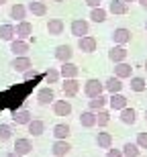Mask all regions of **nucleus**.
I'll list each match as a JSON object with an SVG mask.
<instances>
[{"mask_svg":"<svg viewBox=\"0 0 147 157\" xmlns=\"http://www.w3.org/2000/svg\"><path fill=\"white\" fill-rule=\"evenodd\" d=\"M29 12H33L35 17H45L47 14V6H45V2H41V0H35V2H29Z\"/></svg>","mask_w":147,"mask_h":157,"instance_id":"obj_26","label":"nucleus"},{"mask_svg":"<svg viewBox=\"0 0 147 157\" xmlns=\"http://www.w3.org/2000/svg\"><path fill=\"white\" fill-rule=\"evenodd\" d=\"M27 127H29V133L33 135V137H39V135L45 133V122L43 121H31Z\"/></svg>","mask_w":147,"mask_h":157,"instance_id":"obj_30","label":"nucleus"},{"mask_svg":"<svg viewBox=\"0 0 147 157\" xmlns=\"http://www.w3.org/2000/svg\"><path fill=\"white\" fill-rule=\"evenodd\" d=\"M104 88H106V92H110V94H118L121 90H123V82H121V78L112 76V78H108V80L104 82Z\"/></svg>","mask_w":147,"mask_h":157,"instance_id":"obj_19","label":"nucleus"},{"mask_svg":"<svg viewBox=\"0 0 147 157\" xmlns=\"http://www.w3.org/2000/svg\"><path fill=\"white\" fill-rule=\"evenodd\" d=\"M84 2H86L90 8H96V6H100V2H102V0H84Z\"/></svg>","mask_w":147,"mask_h":157,"instance_id":"obj_40","label":"nucleus"},{"mask_svg":"<svg viewBox=\"0 0 147 157\" xmlns=\"http://www.w3.org/2000/svg\"><path fill=\"white\" fill-rule=\"evenodd\" d=\"M59 78H61V71L55 70V67H49L45 71V82L47 84H55V82H59Z\"/></svg>","mask_w":147,"mask_h":157,"instance_id":"obj_34","label":"nucleus"},{"mask_svg":"<svg viewBox=\"0 0 147 157\" xmlns=\"http://www.w3.org/2000/svg\"><path fill=\"white\" fill-rule=\"evenodd\" d=\"M61 90H64V94L68 96V98H74V96L80 92V82H78V78H70V80H65L64 86H61Z\"/></svg>","mask_w":147,"mask_h":157,"instance_id":"obj_7","label":"nucleus"},{"mask_svg":"<svg viewBox=\"0 0 147 157\" xmlns=\"http://www.w3.org/2000/svg\"><path fill=\"white\" fill-rule=\"evenodd\" d=\"M59 71H61V78H64V80H70V78H78L80 76V67H78L76 63H72V61L61 63Z\"/></svg>","mask_w":147,"mask_h":157,"instance_id":"obj_8","label":"nucleus"},{"mask_svg":"<svg viewBox=\"0 0 147 157\" xmlns=\"http://www.w3.org/2000/svg\"><path fill=\"white\" fill-rule=\"evenodd\" d=\"M145 88H147V82L143 80V78H139V76L131 78V90H133V92H143Z\"/></svg>","mask_w":147,"mask_h":157,"instance_id":"obj_33","label":"nucleus"},{"mask_svg":"<svg viewBox=\"0 0 147 157\" xmlns=\"http://www.w3.org/2000/svg\"><path fill=\"white\" fill-rule=\"evenodd\" d=\"M55 2H64V0H55Z\"/></svg>","mask_w":147,"mask_h":157,"instance_id":"obj_46","label":"nucleus"},{"mask_svg":"<svg viewBox=\"0 0 147 157\" xmlns=\"http://www.w3.org/2000/svg\"><path fill=\"white\" fill-rule=\"evenodd\" d=\"M145 121H147V110H145Z\"/></svg>","mask_w":147,"mask_h":157,"instance_id":"obj_45","label":"nucleus"},{"mask_svg":"<svg viewBox=\"0 0 147 157\" xmlns=\"http://www.w3.org/2000/svg\"><path fill=\"white\" fill-rule=\"evenodd\" d=\"M145 70H147V61H145Z\"/></svg>","mask_w":147,"mask_h":157,"instance_id":"obj_47","label":"nucleus"},{"mask_svg":"<svg viewBox=\"0 0 147 157\" xmlns=\"http://www.w3.org/2000/svg\"><path fill=\"white\" fill-rule=\"evenodd\" d=\"M108 12H112V14H127L129 12V4L123 2V0H112L108 4Z\"/></svg>","mask_w":147,"mask_h":157,"instance_id":"obj_24","label":"nucleus"},{"mask_svg":"<svg viewBox=\"0 0 147 157\" xmlns=\"http://www.w3.org/2000/svg\"><path fill=\"white\" fill-rule=\"evenodd\" d=\"M4 157H21V155H17V153L12 151V153H6V155H4Z\"/></svg>","mask_w":147,"mask_h":157,"instance_id":"obj_42","label":"nucleus"},{"mask_svg":"<svg viewBox=\"0 0 147 157\" xmlns=\"http://www.w3.org/2000/svg\"><path fill=\"white\" fill-rule=\"evenodd\" d=\"M70 149H72V145L65 139H55V143H53V147H51V153L55 157H64V155L70 153Z\"/></svg>","mask_w":147,"mask_h":157,"instance_id":"obj_9","label":"nucleus"},{"mask_svg":"<svg viewBox=\"0 0 147 157\" xmlns=\"http://www.w3.org/2000/svg\"><path fill=\"white\" fill-rule=\"evenodd\" d=\"M137 145L141 149H147V133H139L137 135Z\"/></svg>","mask_w":147,"mask_h":157,"instance_id":"obj_37","label":"nucleus"},{"mask_svg":"<svg viewBox=\"0 0 147 157\" xmlns=\"http://www.w3.org/2000/svg\"><path fill=\"white\" fill-rule=\"evenodd\" d=\"M121 122H125V124H135V121H137V112L133 110V108H129V106H127V108H123V110H121Z\"/></svg>","mask_w":147,"mask_h":157,"instance_id":"obj_29","label":"nucleus"},{"mask_svg":"<svg viewBox=\"0 0 147 157\" xmlns=\"http://www.w3.org/2000/svg\"><path fill=\"white\" fill-rule=\"evenodd\" d=\"M10 51L14 55H27L29 53V43L25 39H14V41H10Z\"/></svg>","mask_w":147,"mask_h":157,"instance_id":"obj_17","label":"nucleus"},{"mask_svg":"<svg viewBox=\"0 0 147 157\" xmlns=\"http://www.w3.org/2000/svg\"><path fill=\"white\" fill-rule=\"evenodd\" d=\"M123 2H127V4H129V2H137V0H123Z\"/></svg>","mask_w":147,"mask_h":157,"instance_id":"obj_43","label":"nucleus"},{"mask_svg":"<svg viewBox=\"0 0 147 157\" xmlns=\"http://www.w3.org/2000/svg\"><path fill=\"white\" fill-rule=\"evenodd\" d=\"M127 55H129V51L125 49V45H114L110 51H108V59H110L112 63H121V61H125Z\"/></svg>","mask_w":147,"mask_h":157,"instance_id":"obj_5","label":"nucleus"},{"mask_svg":"<svg viewBox=\"0 0 147 157\" xmlns=\"http://www.w3.org/2000/svg\"><path fill=\"white\" fill-rule=\"evenodd\" d=\"M78 47H80V51H84V53H92V51H96V39L90 37V35L80 37V39H78Z\"/></svg>","mask_w":147,"mask_h":157,"instance_id":"obj_11","label":"nucleus"},{"mask_svg":"<svg viewBox=\"0 0 147 157\" xmlns=\"http://www.w3.org/2000/svg\"><path fill=\"white\" fill-rule=\"evenodd\" d=\"M10 67L14 71H18V74H25L27 70L33 67V63H31L29 55H14V59L10 61Z\"/></svg>","mask_w":147,"mask_h":157,"instance_id":"obj_2","label":"nucleus"},{"mask_svg":"<svg viewBox=\"0 0 147 157\" xmlns=\"http://www.w3.org/2000/svg\"><path fill=\"white\" fill-rule=\"evenodd\" d=\"M106 102H108V98H106L104 94H100V96H96V98H90V102H88V108H90V110H94V112H98V110H104Z\"/></svg>","mask_w":147,"mask_h":157,"instance_id":"obj_25","label":"nucleus"},{"mask_svg":"<svg viewBox=\"0 0 147 157\" xmlns=\"http://www.w3.org/2000/svg\"><path fill=\"white\" fill-rule=\"evenodd\" d=\"M80 124H82L84 128H92L96 127V112L94 110H84L82 114H80Z\"/></svg>","mask_w":147,"mask_h":157,"instance_id":"obj_16","label":"nucleus"},{"mask_svg":"<svg viewBox=\"0 0 147 157\" xmlns=\"http://www.w3.org/2000/svg\"><path fill=\"white\" fill-rule=\"evenodd\" d=\"M33 151V143H31L29 139H17V143H14V153H17V155H29V153Z\"/></svg>","mask_w":147,"mask_h":157,"instance_id":"obj_12","label":"nucleus"},{"mask_svg":"<svg viewBox=\"0 0 147 157\" xmlns=\"http://www.w3.org/2000/svg\"><path fill=\"white\" fill-rule=\"evenodd\" d=\"M27 10H29V8H27L25 4L17 2V4H12V8H10V18H17L18 23H21V21L27 18Z\"/></svg>","mask_w":147,"mask_h":157,"instance_id":"obj_20","label":"nucleus"},{"mask_svg":"<svg viewBox=\"0 0 147 157\" xmlns=\"http://www.w3.org/2000/svg\"><path fill=\"white\" fill-rule=\"evenodd\" d=\"M33 118H31V112L27 108H21V110L12 112V122H17V124H29Z\"/></svg>","mask_w":147,"mask_h":157,"instance_id":"obj_21","label":"nucleus"},{"mask_svg":"<svg viewBox=\"0 0 147 157\" xmlns=\"http://www.w3.org/2000/svg\"><path fill=\"white\" fill-rule=\"evenodd\" d=\"M35 76H37V70H35V67H31V70H27V71L23 74V80H27V82H29V80H33Z\"/></svg>","mask_w":147,"mask_h":157,"instance_id":"obj_38","label":"nucleus"},{"mask_svg":"<svg viewBox=\"0 0 147 157\" xmlns=\"http://www.w3.org/2000/svg\"><path fill=\"white\" fill-rule=\"evenodd\" d=\"M104 90H106L104 84L100 80H96V78H90V80H86V84H84V94H86L88 98H96V96H100Z\"/></svg>","mask_w":147,"mask_h":157,"instance_id":"obj_1","label":"nucleus"},{"mask_svg":"<svg viewBox=\"0 0 147 157\" xmlns=\"http://www.w3.org/2000/svg\"><path fill=\"white\" fill-rule=\"evenodd\" d=\"M47 33L49 35H61L64 33V21L61 18H49V23H47Z\"/></svg>","mask_w":147,"mask_h":157,"instance_id":"obj_23","label":"nucleus"},{"mask_svg":"<svg viewBox=\"0 0 147 157\" xmlns=\"http://www.w3.org/2000/svg\"><path fill=\"white\" fill-rule=\"evenodd\" d=\"M106 14H108V10H104L102 6H96V8H92V10H90V18H92L94 23H104V21H106Z\"/></svg>","mask_w":147,"mask_h":157,"instance_id":"obj_31","label":"nucleus"},{"mask_svg":"<svg viewBox=\"0 0 147 157\" xmlns=\"http://www.w3.org/2000/svg\"><path fill=\"white\" fill-rule=\"evenodd\" d=\"M96 145L100 149H110L112 147V135L110 133H98L96 135Z\"/></svg>","mask_w":147,"mask_h":157,"instance_id":"obj_28","label":"nucleus"},{"mask_svg":"<svg viewBox=\"0 0 147 157\" xmlns=\"http://www.w3.org/2000/svg\"><path fill=\"white\" fill-rule=\"evenodd\" d=\"M70 133H72L70 124L59 122V124H55V127H53V137H55V139H68V137H70Z\"/></svg>","mask_w":147,"mask_h":157,"instance_id":"obj_27","label":"nucleus"},{"mask_svg":"<svg viewBox=\"0 0 147 157\" xmlns=\"http://www.w3.org/2000/svg\"><path fill=\"white\" fill-rule=\"evenodd\" d=\"M108 104H110L112 110H123V108H127V98H125L123 94H110V98H108Z\"/></svg>","mask_w":147,"mask_h":157,"instance_id":"obj_15","label":"nucleus"},{"mask_svg":"<svg viewBox=\"0 0 147 157\" xmlns=\"http://www.w3.org/2000/svg\"><path fill=\"white\" fill-rule=\"evenodd\" d=\"M88 29H90V25H88V21H84V18H74V21H72V27H70L72 35L78 37V39L88 35Z\"/></svg>","mask_w":147,"mask_h":157,"instance_id":"obj_3","label":"nucleus"},{"mask_svg":"<svg viewBox=\"0 0 147 157\" xmlns=\"http://www.w3.org/2000/svg\"><path fill=\"white\" fill-rule=\"evenodd\" d=\"M131 74H133V67H131L129 63H125V61L114 63V76H117V78L125 80V78H131Z\"/></svg>","mask_w":147,"mask_h":157,"instance_id":"obj_22","label":"nucleus"},{"mask_svg":"<svg viewBox=\"0 0 147 157\" xmlns=\"http://www.w3.org/2000/svg\"><path fill=\"white\" fill-rule=\"evenodd\" d=\"M112 41H114V45H127L131 41V31L125 29V27H118V29L112 31Z\"/></svg>","mask_w":147,"mask_h":157,"instance_id":"obj_4","label":"nucleus"},{"mask_svg":"<svg viewBox=\"0 0 147 157\" xmlns=\"http://www.w3.org/2000/svg\"><path fill=\"white\" fill-rule=\"evenodd\" d=\"M108 122H110V114H108L106 110H98L96 112V124H98L100 128H104Z\"/></svg>","mask_w":147,"mask_h":157,"instance_id":"obj_35","label":"nucleus"},{"mask_svg":"<svg viewBox=\"0 0 147 157\" xmlns=\"http://www.w3.org/2000/svg\"><path fill=\"white\" fill-rule=\"evenodd\" d=\"M14 37H17V27L10 23H4V25H0V39L2 41H14Z\"/></svg>","mask_w":147,"mask_h":157,"instance_id":"obj_13","label":"nucleus"},{"mask_svg":"<svg viewBox=\"0 0 147 157\" xmlns=\"http://www.w3.org/2000/svg\"><path fill=\"white\" fill-rule=\"evenodd\" d=\"M137 2H139V4L143 6V8H147V0H137Z\"/></svg>","mask_w":147,"mask_h":157,"instance_id":"obj_41","label":"nucleus"},{"mask_svg":"<svg viewBox=\"0 0 147 157\" xmlns=\"http://www.w3.org/2000/svg\"><path fill=\"white\" fill-rule=\"evenodd\" d=\"M49 102H55V94H53V90L49 86H45V88H41V90L37 92V104L47 106Z\"/></svg>","mask_w":147,"mask_h":157,"instance_id":"obj_6","label":"nucleus"},{"mask_svg":"<svg viewBox=\"0 0 147 157\" xmlns=\"http://www.w3.org/2000/svg\"><path fill=\"white\" fill-rule=\"evenodd\" d=\"M4 2H6V0H0V4H4Z\"/></svg>","mask_w":147,"mask_h":157,"instance_id":"obj_44","label":"nucleus"},{"mask_svg":"<svg viewBox=\"0 0 147 157\" xmlns=\"http://www.w3.org/2000/svg\"><path fill=\"white\" fill-rule=\"evenodd\" d=\"M10 137H12L10 124H0V141H8Z\"/></svg>","mask_w":147,"mask_h":157,"instance_id":"obj_36","label":"nucleus"},{"mask_svg":"<svg viewBox=\"0 0 147 157\" xmlns=\"http://www.w3.org/2000/svg\"><path fill=\"white\" fill-rule=\"evenodd\" d=\"M72 55H74V51H72L70 45H59V47H55V59H57V61H61V63L72 61Z\"/></svg>","mask_w":147,"mask_h":157,"instance_id":"obj_14","label":"nucleus"},{"mask_svg":"<svg viewBox=\"0 0 147 157\" xmlns=\"http://www.w3.org/2000/svg\"><path fill=\"white\" fill-rule=\"evenodd\" d=\"M33 35V25L29 21H21L17 25V39H29Z\"/></svg>","mask_w":147,"mask_h":157,"instance_id":"obj_18","label":"nucleus"},{"mask_svg":"<svg viewBox=\"0 0 147 157\" xmlns=\"http://www.w3.org/2000/svg\"><path fill=\"white\" fill-rule=\"evenodd\" d=\"M53 112H55V117H70L72 104L68 100H55L53 102Z\"/></svg>","mask_w":147,"mask_h":157,"instance_id":"obj_10","label":"nucleus"},{"mask_svg":"<svg viewBox=\"0 0 147 157\" xmlns=\"http://www.w3.org/2000/svg\"><path fill=\"white\" fill-rule=\"evenodd\" d=\"M145 29H147V21H145Z\"/></svg>","mask_w":147,"mask_h":157,"instance_id":"obj_48","label":"nucleus"},{"mask_svg":"<svg viewBox=\"0 0 147 157\" xmlns=\"http://www.w3.org/2000/svg\"><path fill=\"white\" fill-rule=\"evenodd\" d=\"M106 157H125V153H123V149H108Z\"/></svg>","mask_w":147,"mask_h":157,"instance_id":"obj_39","label":"nucleus"},{"mask_svg":"<svg viewBox=\"0 0 147 157\" xmlns=\"http://www.w3.org/2000/svg\"><path fill=\"white\" fill-rule=\"evenodd\" d=\"M123 153H125V157H139L141 147L137 145V143H125L123 145Z\"/></svg>","mask_w":147,"mask_h":157,"instance_id":"obj_32","label":"nucleus"}]
</instances>
